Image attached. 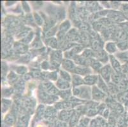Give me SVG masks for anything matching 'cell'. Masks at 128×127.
Here are the masks:
<instances>
[{
    "mask_svg": "<svg viewBox=\"0 0 128 127\" xmlns=\"http://www.w3.org/2000/svg\"><path fill=\"white\" fill-rule=\"evenodd\" d=\"M110 73V68L109 66H106V67H104V69H103V71H102V75H103V76L105 78V80H108V79L109 78Z\"/></svg>",
    "mask_w": 128,
    "mask_h": 127,
    "instance_id": "1",
    "label": "cell"
},
{
    "mask_svg": "<svg viewBox=\"0 0 128 127\" xmlns=\"http://www.w3.org/2000/svg\"><path fill=\"white\" fill-rule=\"evenodd\" d=\"M71 115H71L70 111H64L60 115V119H61V120L67 121L70 119Z\"/></svg>",
    "mask_w": 128,
    "mask_h": 127,
    "instance_id": "2",
    "label": "cell"
},
{
    "mask_svg": "<svg viewBox=\"0 0 128 127\" xmlns=\"http://www.w3.org/2000/svg\"><path fill=\"white\" fill-rule=\"evenodd\" d=\"M6 124L7 123L8 125H13L15 122V117L13 115H8L6 118Z\"/></svg>",
    "mask_w": 128,
    "mask_h": 127,
    "instance_id": "3",
    "label": "cell"
},
{
    "mask_svg": "<svg viewBox=\"0 0 128 127\" xmlns=\"http://www.w3.org/2000/svg\"><path fill=\"white\" fill-rule=\"evenodd\" d=\"M96 80V76H88L85 79V81L86 83L89 84V85H92V84L94 83Z\"/></svg>",
    "mask_w": 128,
    "mask_h": 127,
    "instance_id": "4",
    "label": "cell"
},
{
    "mask_svg": "<svg viewBox=\"0 0 128 127\" xmlns=\"http://www.w3.org/2000/svg\"><path fill=\"white\" fill-rule=\"evenodd\" d=\"M76 114H75V115H73V117L70 120V127H73L74 126L76 125V122H78V116L76 115Z\"/></svg>",
    "mask_w": 128,
    "mask_h": 127,
    "instance_id": "5",
    "label": "cell"
},
{
    "mask_svg": "<svg viewBox=\"0 0 128 127\" xmlns=\"http://www.w3.org/2000/svg\"><path fill=\"white\" fill-rule=\"evenodd\" d=\"M88 123H89V119H82V120H80L79 122L78 127H87Z\"/></svg>",
    "mask_w": 128,
    "mask_h": 127,
    "instance_id": "6",
    "label": "cell"
},
{
    "mask_svg": "<svg viewBox=\"0 0 128 127\" xmlns=\"http://www.w3.org/2000/svg\"><path fill=\"white\" fill-rule=\"evenodd\" d=\"M112 61L113 66L114 67V68L116 69V70H117V71H120V67L119 63L114 58H112Z\"/></svg>",
    "mask_w": 128,
    "mask_h": 127,
    "instance_id": "7",
    "label": "cell"
},
{
    "mask_svg": "<svg viewBox=\"0 0 128 127\" xmlns=\"http://www.w3.org/2000/svg\"><path fill=\"white\" fill-rule=\"evenodd\" d=\"M118 46L120 48V50H126L128 48V41H123L119 43L118 44Z\"/></svg>",
    "mask_w": 128,
    "mask_h": 127,
    "instance_id": "8",
    "label": "cell"
},
{
    "mask_svg": "<svg viewBox=\"0 0 128 127\" xmlns=\"http://www.w3.org/2000/svg\"><path fill=\"white\" fill-rule=\"evenodd\" d=\"M64 67L67 69H72L73 67V63L69 60H65L64 62Z\"/></svg>",
    "mask_w": 128,
    "mask_h": 127,
    "instance_id": "9",
    "label": "cell"
},
{
    "mask_svg": "<svg viewBox=\"0 0 128 127\" xmlns=\"http://www.w3.org/2000/svg\"><path fill=\"white\" fill-rule=\"evenodd\" d=\"M104 96V95H103V94H102L100 91L98 90H95V88H94V97L96 99H101V98H102Z\"/></svg>",
    "mask_w": 128,
    "mask_h": 127,
    "instance_id": "10",
    "label": "cell"
},
{
    "mask_svg": "<svg viewBox=\"0 0 128 127\" xmlns=\"http://www.w3.org/2000/svg\"><path fill=\"white\" fill-rule=\"evenodd\" d=\"M119 57L121 60H124V61H127L128 60V52H126V53H122L120 54Z\"/></svg>",
    "mask_w": 128,
    "mask_h": 127,
    "instance_id": "11",
    "label": "cell"
},
{
    "mask_svg": "<svg viewBox=\"0 0 128 127\" xmlns=\"http://www.w3.org/2000/svg\"><path fill=\"white\" fill-rule=\"evenodd\" d=\"M58 85H59V87L61 88H68V87H69V85L67 84V83H65L64 82V81H60V80H59V81H58Z\"/></svg>",
    "mask_w": 128,
    "mask_h": 127,
    "instance_id": "12",
    "label": "cell"
},
{
    "mask_svg": "<svg viewBox=\"0 0 128 127\" xmlns=\"http://www.w3.org/2000/svg\"><path fill=\"white\" fill-rule=\"evenodd\" d=\"M107 50L110 52H113L116 51V46L114 44L110 43L107 45Z\"/></svg>",
    "mask_w": 128,
    "mask_h": 127,
    "instance_id": "13",
    "label": "cell"
},
{
    "mask_svg": "<svg viewBox=\"0 0 128 127\" xmlns=\"http://www.w3.org/2000/svg\"><path fill=\"white\" fill-rule=\"evenodd\" d=\"M74 78H75L74 79V83H75V85H80V84L82 82L81 79H80V78H78V77L75 76L74 77Z\"/></svg>",
    "mask_w": 128,
    "mask_h": 127,
    "instance_id": "14",
    "label": "cell"
},
{
    "mask_svg": "<svg viewBox=\"0 0 128 127\" xmlns=\"http://www.w3.org/2000/svg\"><path fill=\"white\" fill-rule=\"evenodd\" d=\"M113 80L116 81V83H118V81H120V76H119V75H118V74H113Z\"/></svg>",
    "mask_w": 128,
    "mask_h": 127,
    "instance_id": "15",
    "label": "cell"
}]
</instances>
